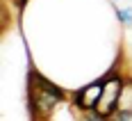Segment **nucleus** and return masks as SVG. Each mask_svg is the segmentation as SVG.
<instances>
[{
    "mask_svg": "<svg viewBox=\"0 0 132 121\" xmlns=\"http://www.w3.org/2000/svg\"><path fill=\"white\" fill-rule=\"evenodd\" d=\"M27 92H30V108H32L37 119L50 117L55 108L64 103V92L37 71L30 73V89Z\"/></svg>",
    "mask_w": 132,
    "mask_h": 121,
    "instance_id": "nucleus-1",
    "label": "nucleus"
},
{
    "mask_svg": "<svg viewBox=\"0 0 132 121\" xmlns=\"http://www.w3.org/2000/svg\"><path fill=\"white\" fill-rule=\"evenodd\" d=\"M123 78H121L119 73H116V69H112L109 73H107V80H105V87H103V94L98 98V105L96 110L109 119L116 110H119V96H121V89H123Z\"/></svg>",
    "mask_w": 132,
    "mask_h": 121,
    "instance_id": "nucleus-2",
    "label": "nucleus"
},
{
    "mask_svg": "<svg viewBox=\"0 0 132 121\" xmlns=\"http://www.w3.org/2000/svg\"><path fill=\"white\" fill-rule=\"evenodd\" d=\"M105 80L107 75H103V78H98L96 82H89L87 87H82L78 94H75V108L82 110V112H87V110H96V105H98V98H100V94H103V87H105Z\"/></svg>",
    "mask_w": 132,
    "mask_h": 121,
    "instance_id": "nucleus-3",
    "label": "nucleus"
},
{
    "mask_svg": "<svg viewBox=\"0 0 132 121\" xmlns=\"http://www.w3.org/2000/svg\"><path fill=\"white\" fill-rule=\"evenodd\" d=\"M119 110H121V112H130V114H132V80H125L123 89H121Z\"/></svg>",
    "mask_w": 132,
    "mask_h": 121,
    "instance_id": "nucleus-4",
    "label": "nucleus"
},
{
    "mask_svg": "<svg viewBox=\"0 0 132 121\" xmlns=\"http://www.w3.org/2000/svg\"><path fill=\"white\" fill-rule=\"evenodd\" d=\"M116 16L119 21L125 27H132V7H125V9H116Z\"/></svg>",
    "mask_w": 132,
    "mask_h": 121,
    "instance_id": "nucleus-5",
    "label": "nucleus"
},
{
    "mask_svg": "<svg viewBox=\"0 0 132 121\" xmlns=\"http://www.w3.org/2000/svg\"><path fill=\"white\" fill-rule=\"evenodd\" d=\"M82 121H107L98 110H87L84 112V117H82Z\"/></svg>",
    "mask_w": 132,
    "mask_h": 121,
    "instance_id": "nucleus-6",
    "label": "nucleus"
},
{
    "mask_svg": "<svg viewBox=\"0 0 132 121\" xmlns=\"http://www.w3.org/2000/svg\"><path fill=\"white\" fill-rule=\"evenodd\" d=\"M107 121H132V114L130 112H121V110H116Z\"/></svg>",
    "mask_w": 132,
    "mask_h": 121,
    "instance_id": "nucleus-7",
    "label": "nucleus"
},
{
    "mask_svg": "<svg viewBox=\"0 0 132 121\" xmlns=\"http://www.w3.org/2000/svg\"><path fill=\"white\" fill-rule=\"evenodd\" d=\"M23 5H25V0H18V7H23Z\"/></svg>",
    "mask_w": 132,
    "mask_h": 121,
    "instance_id": "nucleus-8",
    "label": "nucleus"
}]
</instances>
